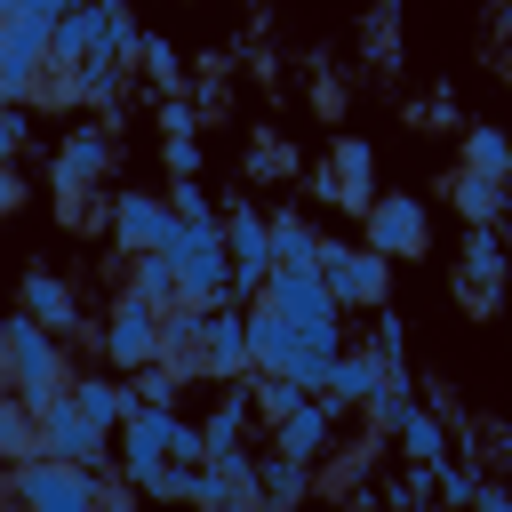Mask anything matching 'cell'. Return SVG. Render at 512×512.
I'll return each instance as SVG.
<instances>
[{"instance_id": "24", "label": "cell", "mask_w": 512, "mask_h": 512, "mask_svg": "<svg viewBox=\"0 0 512 512\" xmlns=\"http://www.w3.org/2000/svg\"><path fill=\"white\" fill-rule=\"evenodd\" d=\"M304 488H312V464H296V456H256V496H264V512H288Z\"/></svg>"}, {"instance_id": "27", "label": "cell", "mask_w": 512, "mask_h": 512, "mask_svg": "<svg viewBox=\"0 0 512 512\" xmlns=\"http://www.w3.org/2000/svg\"><path fill=\"white\" fill-rule=\"evenodd\" d=\"M32 456H40V408L8 400L0 408V464H32Z\"/></svg>"}, {"instance_id": "44", "label": "cell", "mask_w": 512, "mask_h": 512, "mask_svg": "<svg viewBox=\"0 0 512 512\" xmlns=\"http://www.w3.org/2000/svg\"><path fill=\"white\" fill-rule=\"evenodd\" d=\"M8 400H16V384H8V368H0V408H8Z\"/></svg>"}, {"instance_id": "18", "label": "cell", "mask_w": 512, "mask_h": 512, "mask_svg": "<svg viewBox=\"0 0 512 512\" xmlns=\"http://www.w3.org/2000/svg\"><path fill=\"white\" fill-rule=\"evenodd\" d=\"M496 288H504V248H496L488 224H472V240H464V272H456V296H464V312H488Z\"/></svg>"}, {"instance_id": "36", "label": "cell", "mask_w": 512, "mask_h": 512, "mask_svg": "<svg viewBox=\"0 0 512 512\" xmlns=\"http://www.w3.org/2000/svg\"><path fill=\"white\" fill-rule=\"evenodd\" d=\"M368 352H376V360H384V368L400 376V352H408V328H400V320L384 312V320H376V336H368Z\"/></svg>"}, {"instance_id": "4", "label": "cell", "mask_w": 512, "mask_h": 512, "mask_svg": "<svg viewBox=\"0 0 512 512\" xmlns=\"http://www.w3.org/2000/svg\"><path fill=\"white\" fill-rule=\"evenodd\" d=\"M256 304H272V312H280L296 336H312L320 352H336V312H344V304L328 296L320 264H280V272L264 280V296H256Z\"/></svg>"}, {"instance_id": "46", "label": "cell", "mask_w": 512, "mask_h": 512, "mask_svg": "<svg viewBox=\"0 0 512 512\" xmlns=\"http://www.w3.org/2000/svg\"><path fill=\"white\" fill-rule=\"evenodd\" d=\"M504 56H512V24H504ZM504 72H512V64H504Z\"/></svg>"}, {"instance_id": "15", "label": "cell", "mask_w": 512, "mask_h": 512, "mask_svg": "<svg viewBox=\"0 0 512 512\" xmlns=\"http://www.w3.org/2000/svg\"><path fill=\"white\" fill-rule=\"evenodd\" d=\"M104 168H112V144H104L96 128H80V136L56 152V208H64V216H80V208H88L80 192H96V176H104Z\"/></svg>"}, {"instance_id": "13", "label": "cell", "mask_w": 512, "mask_h": 512, "mask_svg": "<svg viewBox=\"0 0 512 512\" xmlns=\"http://www.w3.org/2000/svg\"><path fill=\"white\" fill-rule=\"evenodd\" d=\"M312 192H320V200H336V208H352V216H368V208H376V160H368V144H360V136H344V144H336V160L312 176Z\"/></svg>"}, {"instance_id": "11", "label": "cell", "mask_w": 512, "mask_h": 512, "mask_svg": "<svg viewBox=\"0 0 512 512\" xmlns=\"http://www.w3.org/2000/svg\"><path fill=\"white\" fill-rule=\"evenodd\" d=\"M104 360L112 368H144V360H160V304H144L136 288H120V304H112V320H104Z\"/></svg>"}, {"instance_id": "9", "label": "cell", "mask_w": 512, "mask_h": 512, "mask_svg": "<svg viewBox=\"0 0 512 512\" xmlns=\"http://www.w3.org/2000/svg\"><path fill=\"white\" fill-rule=\"evenodd\" d=\"M224 256H232V304L264 296V280H272V216L224 208Z\"/></svg>"}, {"instance_id": "22", "label": "cell", "mask_w": 512, "mask_h": 512, "mask_svg": "<svg viewBox=\"0 0 512 512\" xmlns=\"http://www.w3.org/2000/svg\"><path fill=\"white\" fill-rule=\"evenodd\" d=\"M200 320H208V304H168L160 312V360H176V368H192L200 376Z\"/></svg>"}, {"instance_id": "42", "label": "cell", "mask_w": 512, "mask_h": 512, "mask_svg": "<svg viewBox=\"0 0 512 512\" xmlns=\"http://www.w3.org/2000/svg\"><path fill=\"white\" fill-rule=\"evenodd\" d=\"M472 504H480V512H512V496H504V488H472Z\"/></svg>"}, {"instance_id": "20", "label": "cell", "mask_w": 512, "mask_h": 512, "mask_svg": "<svg viewBox=\"0 0 512 512\" xmlns=\"http://www.w3.org/2000/svg\"><path fill=\"white\" fill-rule=\"evenodd\" d=\"M384 376H392V368H384L376 352H336V360H328V384H320V400H328V408H368Z\"/></svg>"}, {"instance_id": "31", "label": "cell", "mask_w": 512, "mask_h": 512, "mask_svg": "<svg viewBox=\"0 0 512 512\" xmlns=\"http://www.w3.org/2000/svg\"><path fill=\"white\" fill-rule=\"evenodd\" d=\"M456 208H464L472 224H496V208H504V184H496V176H472V168H464V176H456Z\"/></svg>"}, {"instance_id": "34", "label": "cell", "mask_w": 512, "mask_h": 512, "mask_svg": "<svg viewBox=\"0 0 512 512\" xmlns=\"http://www.w3.org/2000/svg\"><path fill=\"white\" fill-rule=\"evenodd\" d=\"M400 448H408V456H416V464H440V424H432V416H424V408H416V416H408V424H400Z\"/></svg>"}, {"instance_id": "19", "label": "cell", "mask_w": 512, "mask_h": 512, "mask_svg": "<svg viewBox=\"0 0 512 512\" xmlns=\"http://www.w3.org/2000/svg\"><path fill=\"white\" fill-rule=\"evenodd\" d=\"M16 304H24V320H40V328H56V336L72 344V328H80V296H72L56 272H24Z\"/></svg>"}, {"instance_id": "23", "label": "cell", "mask_w": 512, "mask_h": 512, "mask_svg": "<svg viewBox=\"0 0 512 512\" xmlns=\"http://www.w3.org/2000/svg\"><path fill=\"white\" fill-rule=\"evenodd\" d=\"M248 416H256V392L240 384V392H232V400H224V408L200 424V448H208V464H216V456H248V448H240V440H248Z\"/></svg>"}, {"instance_id": "25", "label": "cell", "mask_w": 512, "mask_h": 512, "mask_svg": "<svg viewBox=\"0 0 512 512\" xmlns=\"http://www.w3.org/2000/svg\"><path fill=\"white\" fill-rule=\"evenodd\" d=\"M128 288L144 296V304H184V272H176V256H128Z\"/></svg>"}, {"instance_id": "45", "label": "cell", "mask_w": 512, "mask_h": 512, "mask_svg": "<svg viewBox=\"0 0 512 512\" xmlns=\"http://www.w3.org/2000/svg\"><path fill=\"white\" fill-rule=\"evenodd\" d=\"M64 8H88V0H56V16H64Z\"/></svg>"}, {"instance_id": "17", "label": "cell", "mask_w": 512, "mask_h": 512, "mask_svg": "<svg viewBox=\"0 0 512 512\" xmlns=\"http://www.w3.org/2000/svg\"><path fill=\"white\" fill-rule=\"evenodd\" d=\"M72 408H80L96 432H120L144 400H136V384H120L112 368H80V376H72Z\"/></svg>"}, {"instance_id": "10", "label": "cell", "mask_w": 512, "mask_h": 512, "mask_svg": "<svg viewBox=\"0 0 512 512\" xmlns=\"http://www.w3.org/2000/svg\"><path fill=\"white\" fill-rule=\"evenodd\" d=\"M200 376L216 384H248L256 360H248V304H208L200 320Z\"/></svg>"}, {"instance_id": "28", "label": "cell", "mask_w": 512, "mask_h": 512, "mask_svg": "<svg viewBox=\"0 0 512 512\" xmlns=\"http://www.w3.org/2000/svg\"><path fill=\"white\" fill-rule=\"evenodd\" d=\"M464 168L512 184V136H504V128H472V136H464Z\"/></svg>"}, {"instance_id": "30", "label": "cell", "mask_w": 512, "mask_h": 512, "mask_svg": "<svg viewBox=\"0 0 512 512\" xmlns=\"http://www.w3.org/2000/svg\"><path fill=\"white\" fill-rule=\"evenodd\" d=\"M248 392H256V416H272V424H288V416H296V408L312 400V392H304L296 376H256Z\"/></svg>"}, {"instance_id": "14", "label": "cell", "mask_w": 512, "mask_h": 512, "mask_svg": "<svg viewBox=\"0 0 512 512\" xmlns=\"http://www.w3.org/2000/svg\"><path fill=\"white\" fill-rule=\"evenodd\" d=\"M192 512H264V496H256V456H216V464H200Z\"/></svg>"}, {"instance_id": "12", "label": "cell", "mask_w": 512, "mask_h": 512, "mask_svg": "<svg viewBox=\"0 0 512 512\" xmlns=\"http://www.w3.org/2000/svg\"><path fill=\"white\" fill-rule=\"evenodd\" d=\"M104 224H112V240H120L128 256H160V248L176 240V208L152 200V192H112Z\"/></svg>"}, {"instance_id": "16", "label": "cell", "mask_w": 512, "mask_h": 512, "mask_svg": "<svg viewBox=\"0 0 512 512\" xmlns=\"http://www.w3.org/2000/svg\"><path fill=\"white\" fill-rule=\"evenodd\" d=\"M368 248L392 264V256H424V208L408 200V192H384L376 208H368Z\"/></svg>"}, {"instance_id": "39", "label": "cell", "mask_w": 512, "mask_h": 512, "mask_svg": "<svg viewBox=\"0 0 512 512\" xmlns=\"http://www.w3.org/2000/svg\"><path fill=\"white\" fill-rule=\"evenodd\" d=\"M248 168H264V176H288V152H280V144H256V152H248Z\"/></svg>"}, {"instance_id": "35", "label": "cell", "mask_w": 512, "mask_h": 512, "mask_svg": "<svg viewBox=\"0 0 512 512\" xmlns=\"http://www.w3.org/2000/svg\"><path fill=\"white\" fill-rule=\"evenodd\" d=\"M136 56H144V72H152L160 88H184V64H176V48H168V40H144Z\"/></svg>"}, {"instance_id": "40", "label": "cell", "mask_w": 512, "mask_h": 512, "mask_svg": "<svg viewBox=\"0 0 512 512\" xmlns=\"http://www.w3.org/2000/svg\"><path fill=\"white\" fill-rule=\"evenodd\" d=\"M8 16H56V0H0V24Z\"/></svg>"}, {"instance_id": "47", "label": "cell", "mask_w": 512, "mask_h": 512, "mask_svg": "<svg viewBox=\"0 0 512 512\" xmlns=\"http://www.w3.org/2000/svg\"><path fill=\"white\" fill-rule=\"evenodd\" d=\"M0 352H8V320H0Z\"/></svg>"}, {"instance_id": "3", "label": "cell", "mask_w": 512, "mask_h": 512, "mask_svg": "<svg viewBox=\"0 0 512 512\" xmlns=\"http://www.w3.org/2000/svg\"><path fill=\"white\" fill-rule=\"evenodd\" d=\"M120 456H128V488H144L160 464H208L200 432H192L176 408H136V416L120 424Z\"/></svg>"}, {"instance_id": "26", "label": "cell", "mask_w": 512, "mask_h": 512, "mask_svg": "<svg viewBox=\"0 0 512 512\" xmlns=\"http://www.w3.org/2000/svg\"><path fill=\"white\" fill-rule=\"evenodd\" d=\"M280 264H320V232H312L296 208L272 216V272H280Z\"/></svg>"}, {"instance_id": "8", "label": "cell", "mask_w": 512, "mask_h": 512, "mask_svg": "<svg viewBox=\"0 0 512 512\" xmlns=\"http://www.w3.org/2000/svg\"><path fill=\"white\" fill-rule=\"evenodd\" d=\"M40 456L80 464V472H112V432H96V424L72 408V392H64V400L40 408Z\"/></svg>"}, {"instance_id": "33", "label": "cell", "mask_w": 512, "mask_h": 512, "mask_svg": "<svg viewBox=\"0 0 512 512\" xmlns=\"http://www.w3.org/2000/svg\"><path fill=\"white\" fill-rule=\"evenodd\" d=\"M400 384H408V376H384V384H376V400H368V416H376V432H400V424L416 416V400H408Z\"/></svg>"}, {"instance_id": "32", "label": "cell", "mask_w": 512, "mask_h": 512, "mask_svg": "<svg viewBox=\"0 0 512 512\" xmlns=\"http://www.w3.org/2000/svg\"><path fill=\"white\" fill-rule=\"evenodd\" d=\"M168 208H176V224H192V232H224V208H208L200 184H168Z\"/></svg>"}, {"instance_id": "29", "label": "cell", "mask_w": 512, "mask_h": 512, "mask_svg": "<svg viewBox=\"0 0 512 512\" xmlns=\"http://www.w3.org/2000/svg\"><path fill=\"white\" fill-rule=\"evenodd\" d=\"M184 384H192V368H176V360H144V368H136V400H144V408H176Z\"/></svg>"}, {"instance_id": "6", "label": "cell", "mask_w": 512, "mask_h": 512, "mask_svg": "<svg viewBox=\"0 0 512 512\" xmlns=\"http://www.w3.org/2000/svg\"><path fill=\"white\" fill-rule=\"evenodd\" d=\"M160 256H176L192 304H232V256H224V232H192V224H176V240H168Z\"/></svg>"}, {"instance_id": "7", "label": "cell", "mask_w": 512, "mask_h": 512, "mask_svg": "<svg viewBox=\"0 0 512 512\" xmlns=\"http://www.w3.org/2000/svg\"><path fill=\"white\" fill-rule=\"evenodd\" d=\"M320 280H328V296H336L344 312H352V304H360V312H384V280H392V272H384V256H376V248L320 240Z\"/></svg>"}, {"instance_id": "38", "label": "cell", "mask_w": 512, "mask_h": 512, "mask_svg": "<svg viewBox=\"0 0 512 512\" xmlns=\"http://www.w3.org/2000/svg\"><path fill=\"white\" fill-rule=\"evenodd\" d=\"M24 128H32V120H24V112H16V104H8V112H0V160H8V152H16V144H24Z\"/></svg>"}, {"instance_id": "37", "label": "cell", "mask_w": 512, "mask_h": 512, "mask_svg": "<svg viewBox=\"0 0 512 512\" xmlns=\"http://www.w3.org/2000/svg\"><path fill=\"white\" fill-rule=\"evenodd\" d=\"M168 168H176V184H192L200 176V136L184 128V136H168Z\"/></svg>"}, {"instance_id": "1", "label": "cell", "mask_w": 512, "mask_h": 512, "mask_svg": "<svg viewBox=\"0 0 512 512\" xmlns=\"http://www.w3.org/2000/svg\"><path fill=\"white\" fill-rule=\"evenodd\" d=\"M104 488H112V472H80V464H56V456H32V464L0 472L8 512H96Z\"/></svg>"}, {"instance_id": "5", "label": "cell", "mask_w": 512, "mask_h": 512, "mask_svg": "<svg viewBox=\"0 0 512 512\" xmlns=\"http://www.w3.org/2000/svg\"><path fill=\"white\" fill-rule=\"evenodd\" d=\"M48 40H56V16H8L0 24V96L8 104H24L48 80Z\"/></svg>"}, {"instance_id": "41", "label": "cell", "mask_w": 512, "mask_h": 512, "mask_svg": "<svg viewBox=\"0 0 512 512\" xmlns=\"http://www.w3.org/2000/svg\"><path fill=\"white\" fill-rule=\"evenodd\" d=\"M16 200H24V184H16V168H8V160H0V216H8V208H16Z\"/></svg>"}, {"instance_id": "21", "label": "cell", "mask_w": 512, "mask_h": 512, "mask_svg": "<svg viewBox=\"0 0 512 512\" xmlns=\"http://www.w3.org/2000/svg\"><path fill=\"white\" fill-rule=\"evenodd\" d=\"M328 432H336V408L328 400H304L288 424H272V456H296V464H320V448H328Z\"/></svg>"}, {"instance_id": "43", "label": "cell", "mask_w": 512, "mask_h": 512, "mask_svg": "<svg viewBox=\"0 0 512 512\" xmlns=\"http://www.w3.org/2000/svg\"><path fill=\"white\" fill-rule=\"evenodd\" d=\"M96 512H128V488H120V480H112V488H104V504H96Z\"/></svg>"}, {"instance_id": "2", "label": "cell", "mask_w": 512, "mask_h": 512, "mask_svg": "<svg viewBox=\"0 0 512 512\" xmlns=\"http://www.w3.org/2000/svg\"><path fill=\"white\" fill-rule=\"evenodd\" d=\"M0 368H8V384H16V400L24 408H48V400H64L72 392V360H64V336L56 328H40V320H8V352H0Z\"/></svg>"}]
</instances>
